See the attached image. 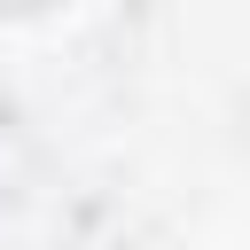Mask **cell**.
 I'll return each mask as SVG.
<instances>
[{
	"instance_id": "1",
	"label": "cell",
	"mask_w": 250,
	"mask_h": 250,
	"mask_svg": "<svg viewBox=\"0 0 250 250\" xmlns=\"http://www.w3.org/2000/svg\"><path fill=\"white\" fill-rule=\"evenodd\" d=\"M0 8H47V0H0Z\"/></svg>"
}]
</instances>
